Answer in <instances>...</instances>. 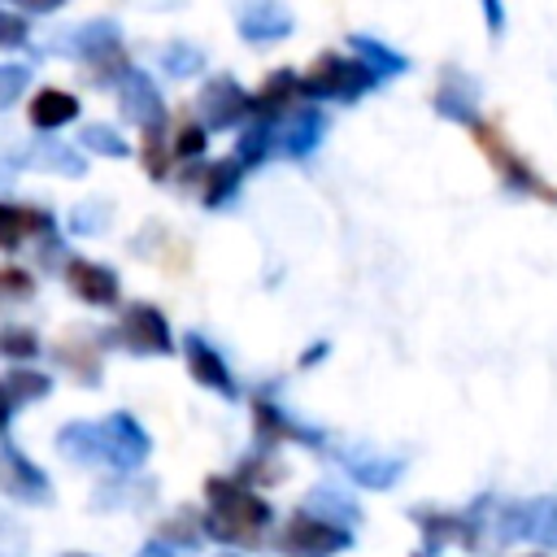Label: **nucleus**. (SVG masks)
Listing matches in <instances>:
<instances>
[{"mask_svg":"<svg viewBox=\"0 0 557 557\" xmlns=\"http://www.w3.org/2000/svg\"><path fill=\"white\" fill-rule=\"evenodd\" d=\"M70 461H104L113 470H135L148 457V435L131 413H109L104 422H70L57 435Z\"/></svg>","mask_w":557,"mask_h":557,"instance_id":"nucleus-1","label":"nucleus"},{"mask_svg":"<svg viewBox=\"0 0 557 557\" xmlns=\"http://www.w3.org/2000/svg\"><path fill=\"white\" fill-rule=\"evenodd\" d=\"M205 531L222 544H257L270 527V505L235 479H205Z\"/></svg>","mask_w":557,"mask_h":557,"instance_id":"nucleus-2","label":"nucleus"},{"mask_svg":"<svg viewBox=\"0 0 557 557\" xmlns=\"http://www.w3.org/2000/svg\"><path fill=\"white\" fill-rule=\"evenodd\" d=\"M470 139L479 144V152L492 161V170L509 183V187H522V191H531V196H540V200H548V205H557V187H548L509 144H505V135H500V126H492V122H470Z\"/></svg>","mask_w":557,"mask_h":557,"instance_id":"nucleus-3","label":"nucleus"},{"mask_svg":"<svg viewBox=\"0 0 557 557\" xmlns=\"http://www.w3.org/2000/svg\"><path fill=\"white\" fill-rule=\"evenodd\" d=\"M374 78H379V74H370L361 61H348V57H339V52H322V57L309 65V74L300 78V91L313 96V100H326V96L352 100V96L370 91Z\"/></svg>","mask_w":557,"mask_h":557,"instance_id":"nucleus-4","label":"nucleus"},{"mask_svg":"<svg viewBox=\"0 0 557 557\" xmlns=\"http://www.w3.org/2000/svg\"><path fill=\"white\" fill-rule=\"evenodd\" d=\"M352 544V535L344 527H331L326 518H313V513H292L278 531V548L287 557H335Z\"/></svg>","mask_w":557,"mask_h":557,"instance_id":"nucleus-5","label":"nucleus"},{"mask_svg":"<svg viewBox=\"0 0 557 557\" xmlns=\"http://www.w3.org/2000/svg\"><path fill=\"white\" fill-rule=\"evenodd\" d=\"M74 39L65 44L70 52H78L96 78H122L131 65H126V52H122V39H117V26L113 22H87L83 30H70Z\"/></svg>","mask_w":557,"mask_h":557,"instance_id":"nucleus-6","label":"nucleus"},{"mask_svg":"<svg viewBox=\"0 0 557 557\" xmlns=\"http://www.w3.org/2000/svg\"><path fill=\"white\" fill-rule=\"evenodd\" d=\"M117 339H122L131 352H157V357L174 348L170 326H165L161 309H152V305H131V309L122 313V322H117Z\"/></svg>","mask_w":557,"mask_h":557,"instance_id":"nucleus-7","label":"nucleus"},{"mask_svg":"<svg viewBox=\"0 0 557 557\" xmlns=\"http://www.w3.org/2000/svg\"><path fill=\"white\" fill-rule=\"evenodd\" d=\"M0 487L17 500H30V505H44L52 496L44 470L30 457H22L17 448H0Z\"/></svg>","mask_w":557,"mask_h":557,"instance_id":"nucleus-8","label":"nucleus"},{"mask_svg":"<svg viewBox=\"0 0 557 557\" xmlns=\"http://www.w3.org/2000/svg\"><path fill=\"white\" fill-rule=\"evenodd\" d=\"M117 100H122V113L131 122H139V126L165 122V104H161V96H157V87H152V78L144 70H126L117 78Z\"/></svg>","mask_w":557,"mask_h":557,"instance_id":"nucleus-9","label":"nucleus"},{"mask_svg":"<svg viewBox=\"0 0 557 557\" xmlns=\"http://www.w3.org/2000/svg\"><path fill=\"white\" fill-rule=\"evenodd\" d=\"M200 113L205 122L218 131V126H235L244 113H248V96L235 78H209L205 91H200Z\"/></svg>","mask_w":557,"mask_h":557,"instance_id":"nucleus-10","label":"nucleus"},{"mask_svg":"<svg viewBox=\"0 0 557 557\" xmlns=\"http://www.w3.org/2000/svg\"><path fill=\"white\" fill-rule=\"evenodd\" d=\"M65 283H70V292H74L78 300H87V305H113V300H117V278H113L109 265H96V261L74 257V261L65 265Z\"/></svg>","mask_w":557,"mask_h":557,"instance_id":"nucleus-11","label":"nucleus"},{"mask_svg":"<svg viewBox=\"0 0 557 557\" xmlns=\"http://www.w3.org/2000/svg\"><path fill=\"white\" fill-rule=\"evenodd\" d=\"M292 30V13L278 0H248L239 9V35L261 44V39H283Z\"/></svg>","mask_w":557,"mask_h":557,"instance_id":"nucleus-12","label":"nucleus"},{"mask_svg":"<svg viewBox=\"0 0 557 557\" xmlns=\"http://www.w3.org/2000/svg\"><path fill=\"white\" fill-rule=\"evenodd\" d=\"M183 352H187V370H191L196 383H205V387H213V392H222V396H235V379H231L226 361L218 357V348H209L200 335H187Z\"/></svg>","mask_w":557,"mask_h":557,"instance_id":"nucleus-13","label":"nucleus"},{"mask_svg":"<svg viewBox=\"0 0 557 557\" xmlns=\"http://www.w3.org/2000/svg\"><path fill=\"white\" fill-rule=\"evenodd\" d=\"M52 218L22 205H0V248H17L26 235H48Z\"/></svg>","mask_w":557,"mask_h":557,"instance_id":"nucleus-14","label":"nucleus"},{"mask_svg":"<svg viewBox=\"0 0 557 557\" xmlns=\"http://www.w3.org/2000/svg\"><path fill=\"white\" fill-rule=\"evenodd\" d=\"M296 91H300V78H296L292 70H278V74H270V78L261 83V91L248 100V109H257V113L270 122V117H278V113L296 100Z\"/></svg>","mask_w":557,"mask_h":557,"instance_id":"nucleus-15","label":"nucleus"},{"mask_svg":"<svg viewBox=\"0 0 557 557\" xmlns=\"http://www.w3.org/2000/svg\"><path fill=\"white\" fill-rule=\"evenodd\" d=\"M74 113H78V100H74L70 91H57V87H44V91L30 100V122H35L39 131L65 126Z\"/></svg>","mask_w":557,"mask_h":557,"instance_id":"nucleus-16","label":"nucleus"},{"mask_svg":"<svg viewBox=\"0 0 557 557\" xmlns=\"http://www.w3.org/2000/svg\"><path fill=\"white\" fill-rule=\"evenodd\" d=\"M318 135H322V113H318V109H300V113L283 126V135H278L274 144H278V152H287V157H305V152L318 144Z\"/></svg>","mask_w":557,"mask_h":557,"instance_id":"nucleus-17","label":"nucleus"},{"mask_svg":"<svg viewBox=\"0 0 557 557\" xmlns=\"http://www.w3.org/2000/svg\"><path fill=\"white\" fill-rule=\"evenodd\" d=\"M252 418H257V435H261V440H300V444H318L313 431L287 422V413H278L270 400H252Z\"/></svg>","mask_w":557,"mask_h":557,"instance_id":"nucleus-18","label":"nucleus"},{"mask_svg":"<svg viewBox=\"0 0 557 557\" xmlns=\"http://www.w3.org/2000/svg\"><path fill=\"white\" fill-rule=\"evenodd\" d=\"M348 48L361 57V65H366L370 74H405V57L392 52L387 44L370 39V35H348Z\"/></svg>","mask_w":557,"mask_h":557,"instance_id":"nucleus-19","label":"nucleus"},{"mask_svg":"<svg viewBox=\"0 0 557 557\" xmlns=\"http://www.w3.org/2000/svg\"><path fill=\"white\" fill-rule=\"evenodd\" d=\"M57 361L70 366L78 383H100V348L96 344L65 339V344H57Z\"/></svg>","mask_w":557,"mask_h":557,"instance_id":"nucleus-20","label":"nucleus"},{"mask_svg":"<svg viewBox=\"0 0 557 557\" xmlns=\"http://www.w3.org/2000/svg\"><path fill=\"white\" fill-rule=\"evenodd\" d=\"M22 161H30V165H44V170H61V174H83V157L74 152V148H65V144H52V139H44V144H35Z\"/></svg>","mask_w":557,"mask_h":557,"instance_id":"nucleus-21","label":"nucleus"},{"mask_svg":"<svg viewBox=\"0 0 557 557\" xmlns=\"http://www.w3.org/2000/svg\"><path fill=\"white\" fill-rule=\"evenodd\" d=\"M470 104H474V87L453 70V74H444V87H440V96H435V109L444 113V117H470Z\"/></svg>","mask_w":557,"mask_h":557,"instance_id":"nucleus-22","label":"nucleus"},{"mask_svg":"<svg viewBox=\"0 0 557 557\" xmlns=\"http://www.w3.org/2000/svg\"><path fill=\"white\" fill-rule=\"evenodd\" d=\"M239 161L231 157V161H218V165H209L205 170V187H200V200L205 205H222L231 191H235V183H239Z\"/></svg>","mask_w":557,"mask_h":557,"instance_id":"nucleus-23","label":"nucleus"},{"mask_svg":"<svg viewBox=\"0 0 557 557\" xmlns=\"http://www.w3.org/2000/svg\"><path fill=\"white\" fill-rule=\"evenodd\" d=\"M83 148L87 152H100V157H126V139L113 131V126H100V122H91V126H83Z\"/></svg>","mask_w":557,"mask_h":557,"instance_id":"nucleus-24","label":"nucleus"},{"mask_svg":"<svg viewBox=\"0 0 557 557\" xmlns=\"http://www.w3.org/2000/svg\"><path fill=\"white\" fill-rule=\"evenodd\" d=\"M4 387H9V396H13V405H22V400H39V396H48V379L44 374H35V370H13L9 379H4Z\"/></svg>","mask_w":557,"mask_h":557,"instance_id":"nucleus-25","label":"nucleus"},{"mask_svg":"<svg viewBox=\"0 0 557 557\" xmlns=\"http://www.w3.org/2000/svg\"><path fill=\"white\" fill-rule=\"evenodd\" d=\"M39 352V339L30 326H4L0 331V357H13V361H26Z\"/></svg>","mask_w":557,"mask_h":557,"instance_id":"nucleus-26","label":"nucleus"},{"mask_svg":"<svg viewBox=\"0 0 557 557\" xmlns=\"http://www.w3.org/2000/svg\"><path fill=\"white\" fill-rule=\"evenodd\" d=\"M161 65L183 78V74L205 70V57H200V48H191V44H170V48H161Z\"/></svg>","mask_w":557,"mask_h":557,"instance_id":"nucleus-27","label":"nucleus"},{"mask_svg":"<svg viewBox=\"0 0 557 557\" xmlns=\"http://www.w3.org/2000/svg\"><path fill=\"white\" fill-rule=\"evenodd\" d=\"M161 126H165V122L144 126V165H148L152 178H165V131H161Z\"/></svg>","mask_w":557,"mask_h":557,"instance_id":"nucleus-28","label":"nucleus"},{"mask_svg":"<svg viewBox=\"0 0 557 557\" xmlns=\"http://www.w3.org/2000/svg\"><path fill=\"white\" fill-rule=\"evenodd\" d=\"M270 144H274V139H270V131H265V126H248V131L239 135L235 161H239V165H252V161H261V157L270 152Z\"/></svg>","mask_w":557,"mask_h":557,"instance_id":"nucleus-29","label":"nucleus"},{"mask_svg":"<svg viewBox=\"0 0 557 557\" xmlns=\"http://www.w3.org/2000/svg\"><path fill=\"white\" fill-rule=\"evenodd\" d=\"M26 83H30V70H22V65H0V109H9V104L22 96Z\"/></svg>","mask_w":557,"mask_h":557,"instance_id":"nucleus-30","label":"nucleus"},{"mask_svg":"<svg viewBox=\"0 0 557 557\" xmlns=\"http://www.w3.org/2000/svg\"><path fill=\"white\" fill-rule=\"evenodd\" d=\"M157 540H170V544H196V518H191V513H178V518L161 522Z\"/></svg>","mask_w":557,"mask_h":557,"instance_id":"nucleus-31","label":"nucleus"},{"mask_svg":"<svg viewBox=\"0 0 557 557\" xmlns=\"http://www.w3.org/2000/svg\"><path fill=\"white\" fill-rule=\"evenodd\" d=\"M170 148H174V157H200V152H205V131L187 122V126L174 135V144H170Z\"/></svg>","mask_w":557,"mask_h":557,"instance_id":"nucleus-32","label":"nucleus"},{"mask_svg":"<svg viewBox=\"0 0 557 557\" xmlns=\"http://www.w3.org/2000/svg\"><path fill=\"white\" fill-rule=\"evenodd\" d=\"M22 44H26V22L0 9V48H22Z\"/></svg>","mask_w":557,"mask_h":557,"instance_id":"nucleus-33","label":"nucleus"},{"mask_svg":"<svg viewBox=\"0 0 557 557\" xmlns=\"http://www.w3.org/2000/svg\"><path fill=\"white\" fill-rule=\"evenodd\" d=\"M0 292H4V296H30L35 283H30L26 270H0Z\"/></svg>","mask_w":557,"mask_h":557,"instance_id":"nucleus-34","label":"nucleus"},{"mask_svg":"<svg viewBox=\"0 0 557 557\" xmlns=\"http://www.w3.org/2000/svg\"><path fill=\"white\" fill-rule=\"evenodd\" d=\"M104 222H109V213H104L100 205H96V213H87V205H78V213H74V231H78V235H83V231H100Z\"/></svg>","mask_w":557,"mask_h":557,"instance_id":"nucleus-35","label":"nucleus"},{"mask_svg":"<svg viewBox=\"0 0 557 557\" xmlns=\"http://www.w3.org/2000/svg\"><path fill=\"white\" fill-rule=\"evenodd\" d=\"M479 4H483V17H487V30L500 35V30H505V9H500V0H479Z\"/></svg>","mask_w":557,"mask_h":557,"instance_id":"nucleus-36","label":"nucleus"},{"mask_svg":"<svg viewBox=\"0 0 557 557\" xmlns=\"http://www.w3.org/2000/svg\"><path fill=\"white\" fill-rule=\"evenodd\" d=\"M17 9H26V13H52V9H61L65 0H13Z\"/></svg>","mask_w":557,"mask_h":557,"instance_id":"nucleus-37","label":"nucleus"},{"mask_svg":"<svg viewBox=\"0 0 557 557\" xmlns=\"http://www.w3.org/2000/svg\"><path fill=\"white\" fill-rule=\"evenodd\" d=\"M9 413H13V396H9V387H4V379H0V435H4V426H9Z\"/></svg>","mask_w":557,"mask_h":557,"instance_id":"nucleus-38","label":"nucleus"},{"mask_svg":"<svg viewBox=\"0 0 557 557\" xmlns=\"http://www.w3.org/2000/svg\"><path fill=\"white\" fill-rule=\"evenodd\" d=\"M139 557H165V548H157V544H152V548H144Z\"/></svg>","mask_w":557,"mask_h":557,"instance_id":"nucleus-39","label":"nucleus"},{"mask_svg":"<svg viewBox=\"0 0 557 557\" xmlns=\"http://www.w3.org/2000/svg\"><path fill=\"white\" fill-rule=\"evenodd\" d=\"M61 557H87V553H61Z\"/></svg>","mask_w":557,"mask_h":557,"instance_id":"nucleus-40","label":"nucleus"},{"mask_svg":"<svg viewBox=\"0 0 557 557\" xmlns=\"http://www.w3.org/2000/svg\"><path fill=\"white\" fill-rule=\"evenodd\" d=\"M522 557H544V553H522Z\"/></svg>","mask_w":557,"mask_h":557,"instance_id":"nucleus-41","label":"nucleus"}]
</instances>
